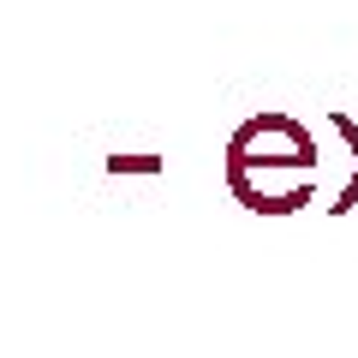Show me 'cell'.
<instances>
[{
	"instance_id": "obj_1",
	"label": "cell",
	"mask_w": 358,
	"mask_h": 358,
	"mask_svg": "<svg viewBox=\"0 0 358 358\" xmlns=\"http://www.w3.org/2000/svg\"><path fill=\"white\" fill-rule=\"evenodd\" d=\"M227 192L251 215H299L317 197V138L305 120L263 108V114L239 120L221 155Z\"/></svg>"
},
{
	"instance_id": "obj_2",
	"label": "cell",
	"mask_w": 358,
	"mask_h": 358,
	"mask_svg": "<svg viewBox=\"0 0 358 358\" xmlns=\"http://www.w3.org/2000/svg\"><path fill=\"white\" fill-rule=\"evenodd\" d=\"M329 126L341 131V138H346V150H352V173H346L341 197H334V203H329V215L341 221V215H352V209H358V120L346 114V108H334V114H329Z\"/></svg>"
},
{
	"instance_id": "obj_3",
	"label": "cell",
	"mask_w": 358,
	"mask_h": 358,
	"mask_svg": "<svg viewBox=\"0 0 358 358\" xmlns=\"http://www.w3.org/2000/svg\"><path fill=\"white\" fill-rule=\"evenodd\" d=\"M108 173H162V155H108Z\"/></svg>"
}]
</instances>
